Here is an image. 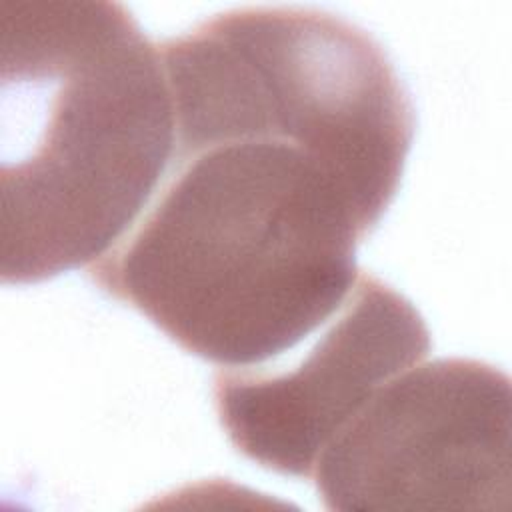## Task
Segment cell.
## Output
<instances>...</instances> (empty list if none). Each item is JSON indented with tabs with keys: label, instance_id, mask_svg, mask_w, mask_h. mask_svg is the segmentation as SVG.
<instances>
[{
	"label": "cell",
	"instance_id": "obj_1",
	"mask_svg": "<svg viewBox=\"0 0 512 512\" xmlns=\"http://www.w3.org/2000/svg\"><path fill=\"white\" fill-rule=\"evenodd\" d=\"M394 196L274 116L186 108L150 200L88 274L190 354L268 364L338 312Z\"/></svg>",
	"mask_w": 512,
	"mask_h": 512
},
{
	"label": "cell",
	"instance_id": "obj_2",
	"mask_svg": "<svg viewBox=\"0 0 512 512\" xmlns=\"http://www.w3.org/2000/svg\"><path fill=\"white\" fill-rule=\"evenodd\" d=\"M0 274L90 268L130 230L174 144L154 46L126 6L0 2Z\"/></svg>",
	"mask_w": 512,
	"mask_h": 512
},
{
	"label": "cell",
	"instance_id": "obj_3",
	"mask_svg": "<svg viewBox=\"0 0 512 512\" xmlns=\"http://www.w3.org/2000/svg\"><path fill=\"white\" fill-rule=\"evenodd\" d=\"M312 478L338 512H508V376L472 358L406 368L332 438Z\"/></svg>",
	"mask_w": 512,
	"mask_h": 512
},
{
	"label": "cell",
	"instance_id": "obj_4",
	"mask_svg": "<svg viewBox=\"0 0 512 512\" xmlns=\"http://www.w3.org/2000/svg\"><path fill=\"white\" fill-rule=\"evenodd\" d=\"M428 350L430 334L412 302L360 272L344 304L302 350L260 366L216 370L218 420L252 462L312 478L324 448L370 396Z\"/></svg>",
	"mask_w": 512,
	"mask_h": 512
}]
</instances>
